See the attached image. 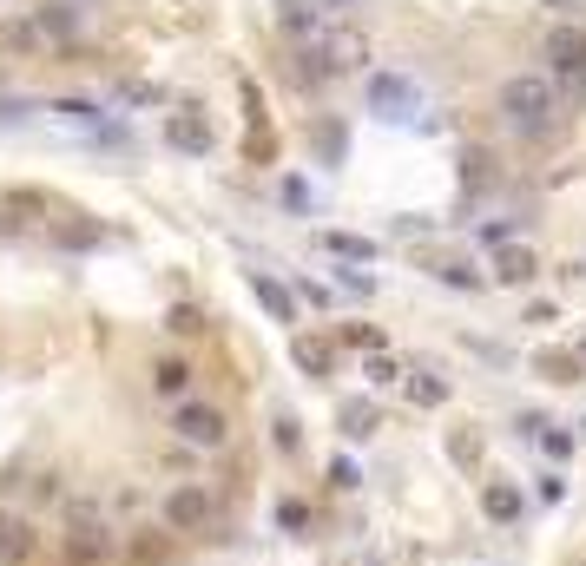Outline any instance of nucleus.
I'll use <instances>...</instances> for the list:
<instances>
[{"instance_id": "obj_1", "label": "nucleus", "mask_w": 586, "mask_h": 566, "mask_svg": "<svg viewBox=\"0 0 586 566\" xmlns=\"http://www.w3.org/2000/svg\"><path fill=\"white\" fill-rule=\"evenodd\" d=\"M560 106H567V93L554 86V73H514V79H501V126L514 132L521 145L554 139Z\"/></svg>"}, {"instance_id": "obj_2", "label": "nucleus", "mask_w": 586, "mask_h": 566, "mask_svg": "<svg viewBox=\"0 0 586 566\" xmlns=\"http://www.w3.org/2000/svg\"><path fill=\"white\" fill-rule=\"evenodd\" d=\"M363 60H369V40H363V33L323 27L317 40H303V47H297V79H303V86H330V79L356 73Z\"/></svg>"}, {"instance_id": "obj_3", "label": "nucleus", "mask_w": 586, "mask_h": 566, "mask_svg": "<svg viewBox=\"0 0 586 566\" xmlns=\"http://www.w3.org/2000/svg\"><path fill=\"white\" fill-rule=\"evenodd\" d=\"M119 553H126V540H119V527H112L99 507H73V514H66V534H60L66 566H112Z\"/></svg>"}, {"instance_id": "obj_4", "label": "nucleus", "mask_w": 586, "mask_h": 566, "mask_svg": "<svg viewBox=\"0 0 586 566\" xmlns=\"http://www.w3.org/2000/svg\"><path fill=\"white\" fill-rule=\"evenodd\" d=\"M159 520L172 527V534H211V527H218V494L198 488V481H178V488L159 501Z\"/></svg>"}, {"instance_id": "obj_5", "label": "nucleus", "mask_w": 586, "mask_h": 566, "mask_svg": "<svg viewBox=\"0 0 586 566\" xmlns=\"http://www.w3.org/2000/svg\"><path fill=\"white\" fill-rule=\"evenodd\" d=\"M172 435L185 441V448H224V441H231V415H224L218 402H198V395H191V402L172 409Z\"/></svg>"}, {"instance_id": "obj_6", "label": "nucleus", "mask_w": 586, "mask_h": 566, "mask_svg": "<svg viewBox=\"0 0 586 566\" xmlns=\"http://www.w3.org/2000/svg\"><path fill=\"white\" fill-rule=\"evenodd\" d=\"M547 66L560 93H586V27H554L547 33Z\"/></svg>"}, {"instance_id": "obj_7", "label": "nucleus", "mask_w": 586, "mask_h": 566, "mask_svg": "<svg viewBox=\"0 0 586 566\" xmlns=\"http://www.w3.org/2000/svg\"><path fill=\"white\" fill-rule=\"evenodd\" d=\"M369 112H376V119H415V112H422V93H415V79H402V73H376V79H369Z\"/></svg>"}, {"instance_id": "obj_8", "label": "nucleus", "mask_w": 586, "mask_h": 566, "mask_svg": "<svg viewBox=\"0 0 586 566\" xmlns=\"http://www.w3.org/2000/svg\"><path fill=\"white\" fill-rule=\"evenodd\" d=\"M40 560V527L14 507H0V566H33Z\"/></svg>"}, {"instance_id": "obj_9", "label": "nucleus", "mask_w": 586, "mask_h": 566, "mask_svg": "<svg viewBox=\"0 0 586 566\" xmlns=\"http://www.w3.org/2000/svg\"><path fill=\"white\" fill-rule=\"evenodd\" d=\"M53 119H66V126H80V132H93V139H119V126L106 119V106H93V99H53Z\"/></svg>"}, {"instance_id": "obj_10", "label": "nucleus", "mask_w": 586, "mask_h": 566, "mask_svg": "<svg viewBox=\"0 0 586 566\" xmlns=\"http://www.w3.org/2000/svg\"><path fill=\"white\" fill-rule=\"evenodd\" d=\"M191 376H198V369H191L185 356H159L152 362V395H165V402H191Z\"/></svg>"}, {"instance_id": "obj_11", "label": "nucleus", "mask_w": 586, "mask_h": 566, "mask_svg": "<svg viewBox=\"0 0 586 566\" xmlns=\"http://www.w3.org/2000/svg\"><path fill=\"white\" fill-rule=\"evenodd\" d=\"M165 139H172V152H191V158L211 152V126L198 112H172V119H165Z\"/></svg>"}, {"instance_id": "obj_12", "label": "nucleus", "mask_w": 586, "mask_h": 566, "mask_svg": "<svg viewBox=\"0 0 586 566\" xmlns=\"http://www.w3.org/2000/svg\"><path fill=\"white\" fill-rule=\"evenodd\" d=\"M521 488H514V481H488V488H481V514L494 520V527H514V520H521Z\"/></svg>"}, {"instance_id": "obj_13", "label": "nucleus", "mask_w": 586, "mask_h": 566, "mask_svg": "<svg viewBox=\"0 0 586 566\" xmlns=\"http://www.w3.org/2000/svg\"><path fill=\"white\" fill-rule=\"evenodd\" d=\"M534 270H540V257L527 244H501L494 251V283H534Z\"/></svg>"}, {"instance_id": "obj_14", "label": "nucleus", "mask_w": 586, "mask_h": 566, "mask_svg": "<svg viewBox=\"0 0 586 566\" xmlns=\"http://www.w3.org/2000/svg\"><path fill=\"white\" fill-rule=\"evenodd\" d=\"M251 290H257V303H264L270 310V323H290V316H297V303H290V290L277 277H270V270H251Z\"/></svg>"}, {"instance_id": "obj_15", "label": "nucleus", "mask_w": 586, "mask_h": 566, "mask_svg": "<svg viewBox=\"0 0 586 566\" xmlns=\"http://www.w3.org/2000/svg\"><path fill=\"white\" fill-rule=\"evenodd\" d=\"M323 251L343 257V264H369V257H376V244H369V237H349V231H323Z\"/></svg>"}, {"instance_id": "obj_16", "label": "nucleus", "mask_w": 586, "mask_h": 566, "mask_svg": "<svg viewBox=\"0 0 586 566\" xmlns=\"http://www.w3.org/2000/svg\"><path fill=\"white\" fill-rule=\"evenodd\" d=\"M534 369H540L547 382H580V356H567V349H540Z\"/></svg>"}, {"instance_id": "obj_17", "label": "nucleus", "mask_w": 586, "mask_h": 566, "mask_svg": "<svg viewBox=\"0 0 586 566\" xmlns=\"http://www.w3.org/2000/svg\"><path fill=\"white\" fill-rule=\"evenodd\" d=\"M165 547H172V527H139V534H132V560H165Z\"/></svg>"}, {"instance_id": "obj_18", "label": "nucleus", "mask_w": 586, "mask_h": 566, "mask_svg": "<svg viewBox=\"0 0 586 566\" xmlns=\"http://www.w3.org/2000/svg\"><path fill=\"white\" fill-rule=\"evenodd\" d=\"M297 362H303V369H310V376H330L336 349H330V343H310V336H303V343H297Z\"/></svg>"}, {"instance_id": "obj_19", "label": "nucleus", "mask_w": 586, "mask_h": 566, "mask_svg": "<svg viewBox=\"0 0 586 566\" xmlns=\"http://www.w3.org/2000/svg\"><path fill=\"white\" fill-rule=\"evenodd\" d=\"M409 395L422 402V409H442V402H448V382H442V376H428V369H422V376L409 382Z\"/></svg>"}, {"instance_id": "obj_20", "label": "nucleus", "mask_w": 586, "mask_h": 566, "mask_svg": "<svg viewBox=\"0 0 586 566\" xmlns=\"http://www.w3.org/2000/svg\"><path fill=\"white\" fill-rule=\"evenodd\" d=\"M435 277H442V283H455V290H475V283H481V270H475V264H461V257H442V264H435Z\"/></svg>"}, {"instance_id": "obj_21", "label": "nucleus", "mask_w": 586, "mask_h": 566, "mask_svg": "<svg viewBox=\"0 0 586 566\" xmlns=\"http://www.w3.org/2000/svg\"><path fill=\"white\" fill-rule=\"evenodd\" d=\"M369 428H376V409H363V402H349V409H343V435L356 441V435H369Z\"/></svg>"}, {"instance_id": "obj_22", "label": "nucleus", "mask_w": 586, "mask_h": 566, "mask_svg": "<svg viewBox=\"0 0 586 566\" xmlns=\"http://www.w3.org/2000/svg\"><path fill=\"white\" fill-rule=\"evenodd\" d=\"M540 448H547L554 461H567V455H573V435H567V428H554V422H547V428H540Z\"/></svg>"}, {"instance_id": "obj_23", "label": "nucleus", "mask_w": 586, "mask_h": 566, "mask_svg": "<svg viewBox=\"0 0 586 566\" xmlns=\"http://www.w3.org/2000/svg\"><path fill=\"white\" fill-rule=\"evenodd\" d=\"M343 343H349V349H369V356H382V336L369 330V323H349V330H343Z\"/></svg>"}, {"instance_id": "obj_24", "label": "nucleus", "mask_w": 586, "mask_h": 566, "mask_svg": "<svg viewBox=\"0 0 586 566\" xmlns=\"http://www.w3.org/2000/svg\"><path fill=\"white\" fill-rule=\"evenodd\" d=\"M488 165H494L488 152H468L461 158V178H468V185H488Z\"/></svg>"}, {"instance_id": "obj_25", "label": "nucleus", "mask_w": 586, "mask_h": 566, "mask_svg": "<svg viewBox=\"0 0 586 566\" xmlns=\"http://www.w3.org/2000/svg\"><path fill=\"white\" fill-rule=\"evenodd\" d=\"M172 330L178 336H198V330H205V316L191 310V303H178V310H172Z\"/></svg>"}, {"instance_id": "obj_26", "label": "nucleus", "mask_w": 586, "mask_h": 566, "mask_svg": "<svg viewBox=\"0 0 586 566\" xmlns=\"http://www.w3.org/2000/svg\"><path fill=\"white\" fill-rule=\"evenodd\" d=\"M27 494H33V501H60V474H33Z\"/></svg>"}, {"instance_id": "obj_27", "label": "nucleus", "mask_w": 586, "mask_h": 566, "mask_svg": "<svg viewBox=\"0 0 586 566\" xmlns=\"http://www.w3.org/2000/svg\"><path fill=\"white\" fill-rule=\"evenodd\" d=\"M284 205H290V211H310L317 198H310V185H303V178H290V185H284Z\"/></svg>"}, {"instance_id": "obj_28", "label": "nucleus", "mask_w": 586, "mask_h": 566, "mask_svg": "<svg viewBox=\"0 0 586 566\" xmlns=\"http://www.w3.org/2000/svg\"><path fill=\"white\" fill-rule=\"evenodd\" d=\"M336 283H343V290H356V297H369V290H376V277H363V270H336Z\"/></svg>"}, {"instance_id": "obj_29", "label": "nucleus", "mask_w": 586, "mask_h": 566, "mask_svg": "<svg viewBox=\"0 0 586 566\" xmlns=\"http://www.w3.org/2000/svg\"><path fill=\"white\" fill-rule=\"evenodd\" d=\"M540 7H554V14H560V20H573V27L586 20V0H540Z\"/></svg>"}, {"instance_id": "obj_30", "label": "nucleus", "mask_w": 586, "mask_h": 566, "mask_svg": "<svg viewBox=\"0 0 586 566\" xmlns=\"http://www.w3.org/2000/svg\"><path fill=\"white\" fill-rule=\"evenodd\" d=\"M330 481H336V488H356V461L336 455V461H330Z\"/></svg>"}, {"instance_id": "obj_31", "label": "nucleus", "mask_w": 586, "mask_h": 566, "mask_svg": "<svg viewBox=\"0 0 586 566\" xmlns=\"http://www.w3.org/2000/svg\"><path fill=\"white\" fill-rule=\"evenodd\" d=\"M277 448H284V455H297V422H290V415H277Z\"/></svg>"}, {"instance_id": "obj_32", "label": "nucleus", "mask_w": 586, "mask_h": 566, "mask_svg": "<svg viewBox=\"0 0 586 566\" xmlns=\"http://www.w3.org/2000/svg\"><path fill=\"white\" fill-rule=\"evenodd\" d=\"M277 520H284L290 534H303V527H310V520H303V507H297V501H284V507H277Z\"/></svg>"}, {"instance_id": "obj_33", "label": "nucleus", "mask_w": 586, "mask_h": 566, "mask_svg": "<svg viewBox=\"0 0 586 566\" xmlns=\"http://www.w3.org/2000/svg\"><path fill=\"white\" fill-rule=\"evenodd\" d=\"M369 376H376V382H396L402 369H396V362H389V356H369Z\"/></svg>"}, {"instance_id": "obj_34", "label": "nucleus", "mask_w": 586, "mask_h": 566, "mask_svg": "<svg viewBox=\"0 0 586 566\" xmlns=\"http://www.w3.org/2000/svg\"><path fill=\"white\" fill-rule=\"evenodd\" d=\"M481 237H488V244H514V224H507V218H494V224H488V231H481Z\"/></svg>"}, {"instance_id": "obj_35", "label": "nucleus", "mask_w": 586, "mask_h": 566, "mask_svg": "<svg viewBox=\"0 0 586 566\" xmlns=\"http://www.w3.org/2000/svg\"><path fill=\"white\" fill-rule=\"evenodd\" d=\"M317 14H343V7H356V0H310Z\"/></svg>"}]
</instances>
